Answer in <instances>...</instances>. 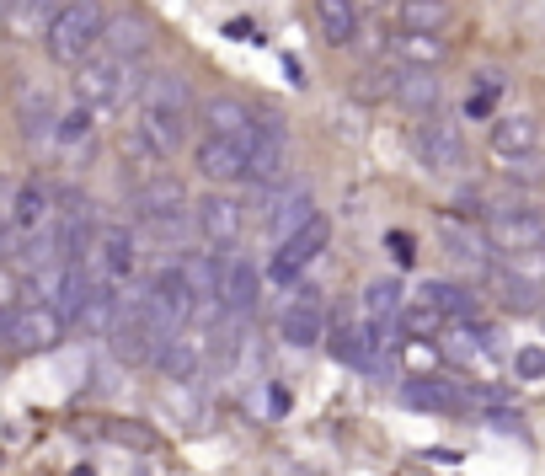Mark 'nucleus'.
Listing matches in <instances>:
<instances>
[{
	"instance_id": "1",
	"label": "nucleus",
	"mask_w": 545,
	"mask_h": 476,
	"mask_svg": "<svg viewBox=\"0 0 545 476\" xmlns=\"http://www.w3.org/2000/svg\"><path fill=\"white\" fill-rule=\"evenodd\" d=\"M193 124V91L177 70H145V81L134 91V118L123 134V156H134L145 172H161V161H171L188 145Z\"/></svg>"
},
{
	"instance_id": "2",
	"label": "nucleus",
	"mask_w": 545,
	"mask_h": 476,
	"mask_svg": "<svg viewBox=\"0 0 545 476\" xmlns=\"http://www.w3.org/2000/svg\"><path fill=\"white\" fill-rule=\"evenodd\" d=\"M134 220L161 241H177L182 230L193 225V198L171 172H150L145 182H134V198H129Z\"/></svg>"
},
{
	"instance_id": "3",
	"label": "nucleus",
	"mask_w": 545,
	"mask_h": 476,
	"mask_svg": "<svg viewBox=\"0 0 545 476\" xmlns=\"http://www.w3.org/2000/svg\"><path fill=\"white\" fill-rule=\"evenodd\" d=\"M102 27H107L102 0H65V6L54 11V22H49V33H43V43H49V54L59 59V65H81L86 54H97Z\"/></svg>"
},
{
	"instance_id": "4",
	"label": "nucleus",
	"mask_w": 545,
	"mask_h": 476,
	"mask_svg": "<svg viewBox=\"0 0 545 476\" xmlns=\"http://www.w3.org/2000/svg\"><path fill=\"white\" fill-rule=\"evenodd\" d=\"M166 337H171V332L155 327V321L145 316V305H139L134 295H123L113 327H107V343H113V359H118V364H134V370H145V364H161Z\"/></svg>"
},
{
	"instance_id": "5",
	"label": "nucleus",
	"mask_w": 545,
	"mask_h": 476,
	"mask_svg": "<svg viewBox=\"0 0 545 476\" xmlns=\"http://www.w3.org/2000/svg\"><path fill=\"white\" fill-rule=\"evenodd\" d=\"M70 321L54 311V305H17L11 316H0V348L11 353H49L59 348V337H65Z\"/></svg>"
},
{
	"instance_id": "6",
	"label": "nucleus",
	"mask_w": 545,
	"mask_h": 476,
	"mask_svg": "<svg viewBox=\"0 0 545 476\" xmlns=\"http://www.w3.org/2000/svg\"><path fill=\"white\" fill-rule=\"evenodd\" d=\"M326 241H332V220H326V214H310V220L294 230V236L278 241V252H273V263H268V273H262V279L278 284V289H289V284L326 252Z\"/></svg>"
},
{
	"instance_id": "7",
	"label": "nucleus",
	"mask_w": 545,
	"mask_h": 476,
	"mask_svg": "<svg viewBox=\"0 0 545 476\" xmlns=\"http://www.w3.org/2000/svg\"><path fill=\"white\" fill-rule=\"evenodd\" d=\"M241 182L257 193H273L289 182V134H284V124H273V113H257V145L246 156Z\"/></svg>"
},
{
	"instance_id": "8",
	"label": "nucleus",
	"mask_w": 545,
	"mask_h": 476,
	"mask_svg": "<svg viewBox=\"0 0 545 476\" xmlns=\"http://www.w3.org/2000/svg\"><path fill=\"white\" fill-rule=\"evenodd\" d=\"M481 236H487L492 252L519 257V252H529V247H540V241H545V214L529 209V204L487 209V214H481Z\"/></svg>"
},
{
	"instance_id": "9",
	"label": "nucleus",
	"mask_w": 545,
	"mask_h": 476,
	"mask_svg": "<svg viewBox=\"0 0 545 476\" xmlns=\"http://www.w3.org/2000/svg\"><path fill=\"white\" fill-rule=\"evenodd\" d=\"M289 289H294V295H289L284 311H278V337H284L289 348H321L326 343V327H332L321 289L305 284V279H294Z\"/></svg>"
},
{
	"instance_id": "10",
	"label": "nucleus",
	"mask_w": 545,
	"mask_h": 476,
	"mask_svg": "<svg viewBox=\"0 0 545 476\" xmlns=\"http://www.w3.org/2000/svg\"><path fill=\"white\" fill-rule=\"evenodd\" d=\"M246 204L236 193H204V198H193V230H198V241H209L214 252H225V247H236V241L246 236Z\"/></svg>"
},
{
	"instance_id": "11",
	"label": "nucleus",
	"mask_w": 545,
	"mask_h": 476,
	"mask_svg": "<svg viewBox=\"0 0 545 476\" xmlns=\"http://www.w3.org/2000/svg\"><path fill=\"white\" fill-rule=\"evenodd\" d=\"M412 150L428 172H460L465 166V134L455 118H439V113H423L412 124Z\"/></svg>"
},
{
	"instance_id": "12",
	"label": "nucleus",
	"mask_w": 545,
	"mask_h": 476,
	"mask_svg": "<svg viewBox=\"0 0 545 476\" xmlns=\"http://www.w3.org/2000/svg\"><path fill=\"white\" fill-rule=\"evenodd\" d=\"M380 337L385 327H375V321H332L326 327V353L348 370H380Z\"/></svg>"
},
{
	"instance_id": "13",
	"label": "nucleus",
	"mask_w": 545,
	"mask_h": 476,
	"mask_svg": "<svg viewBox=\"0 0 545 476\" xmlns=\"http://www.w3.org/2000/svg\"><path fill=\"white\" fill-rule=\"evenodd\" d=\"M257 140H241V134H204L193 150V166L204 182H241L246 156H252Z\"/></svg>"
},
{
	"instance_id": "14",
	"label": "nucleus",
	"mask_w": 545,
	"mask_h": 476,
	"mask_svg": "<svg viewBox=\"0 0 545 476\" xmlns=\"http://www.w3.org/2000/svg\"><path fill=\"white\" fill-rule=\"evenodd\" d=\"M401 402L412 412H433V418H455V412L471 407V391L455 386V380L444 375H412L407 386H401Z\"/></svg>"
},
{
	"instance_id": "15",
	"label": "nucleus",
	"mask_w": 545,
	"mask_h": 476,
	"mask_svg": "<svg viewBox=\"0 0 545 476\" xmlns=\"http://www.w3.org/2000/svg\"><path fill=\"white\" fill-rule=\"evenodd\" d=\"M540 150V118L535 113H503L492 118V156L497 161H529Z\"/></svg>"
},
{
	"instance_id": "16",
	"label": "nucleus",
	"mask_w": 545,
	"mask_h": 476,
	"mask_svg": "<svg viewBox=\"0 0 545 476\" xmlns=\"http://www.w3.org/2000/svg\"><path fill=\"white\" fill-rule=\"evenodd\" d=\"M310 214H316V198H310V188H273V198L262 204V230H268L273 241H284V236H294Z\"/></svg>"
},
{
	"instance_id": "17",
	"label": "nucleus",
	"mask_w": 545,
	"mask_h": 476,
	"mask_svg": "<svg viewBox=\"0 0 545 476\" xmlns=\"http://www.w3.org/2000/svg\"><path fill=\"white\" fill-rule=\"evenodd\" d=\"M91 252H97V273H107V279L129 284L134 268H139V247L129 236V225H102L97 241H91Z\"/></svg>"
},
{
	"instance_id": "18",
	"label": "nucleus",
	"mask_w": 545,
	"mask_h": 476,
	"mask_svg": "<svg viewBox=\"0 0 545 476\" xmlns=\"http://www.w3.org/2000/svg\"><path fill=\"white\" fill-rule=\"evenodd\" d=\"M262 273H257V263L252 257H225V273H220V305H225V316H246L257 305V295H262Z\"/></svg>"
},
{
	"instance_id": "19",
	"label": "nucleus",
	"mask_w": 545,
	"mask_h": 476,
	"mask_svg": "<svg viewBox=\"0 0 545 476\" xmlns=\"http://www.w3.org/2000/svg\"><path fill=\"white\" fill-rule=\"evenodd\" d=\"M481 273H487V289H492V300L503 305V311H513V316L540 311V284L524 279V273L513 268V263H487Z\"/></svg>"
},
{
	"instance_id": "20",
	"label": "nucleus",
	"mask_w": 545,
	"mask_h": 476,
	"mask_svg": "<svg viewBox=\"0 0 545 476\" xmlns=\"http://www.w3.org/2000/svg\"><path fill=\"white\" fill-rule=\"evenodd\" d=\"M118 305H123V284L107 279V273H91V289H86V305H81V316H75V327L91 332V337H107Z\"/></svg>"
},
{
	"instance_id": "21",
	"label": "nucleus",
	"mask_w": 545,
	"mask_h": 476,
	"mask_svg": "<svg viewBox=\"0 0 545 476\" xmlns=\"http://www.w3.org/2000/svg\"><path fill=\"white\" fill-rule=\"evenodd\" d=\"M49 214H54V193L43 188L38 177L17 182V193H11V230H17V236H38V230L49 225Z\"/></svg>"
},
{
	"instance_id": "22",
	"label": "nucleus",
	"mask_w": 545,
	"mask_h": 476,
	"mask_svg": "<svg viewBox=\"0 0 545 476\" xmlns=\"http://www.w3.org/2000/svg\"><path fill=\"white\" fill-rule=\"evenodd\" d=\"M391 59L396 65H412V70H439L449 59V38L444 33H412V27H401L391 38Z\"/></svg>"
},
{
	"instance_id": "23",
	"label": "nucleus",
	"mask_w": 545,
	"mask_h": 476,
	"mask_svg": "<svg viewBox=\"0 0 545 476\" xmlns=\"http://www.w3.org/2000/svg\"><path fill=\"white\" fill-rule=\"evenodd\" d=\"M65 6V0H11L6 6V17H0V27H6V38H43L49 33V22H54V11Z\"/></svg>"
},
{
	"instance_id": "24",
	"label": "nucleus",
	"mask_w": 545,
	"mask_h": 476,
	"mask_svg": "<svg viewBox=\"0 0 545 476\" xmlns=\"http://www.w3.org/2000/svg\"><path fill=\"white\" fill-rule=\"evenodd\" d=\"M391 97L407 107V113H433L439 107V75L433 70H412V65H396V81H391Z\"/></svg>"
},
{
	"instance_id": "25",
	"label": "nucleus",
	"mask_w": 545,
	"mask_h": 476,
	"mask_svg": "<svg viewBox=\"0 0 545 476\" xmlns=\"http://www.w3.org/2000/svg\"><path fill=\"white\" fill-rule=\"evenodd\" d=\"M358 22H364V11H358L353 0H316V33H321V43H332V49H348L358 38Z\"/></svg>"
},
{
	"instance_id": "26",
	"label": "nucleus",
	"mask_w": 545,
	"mask_h": 476,
	"mask_svg": "<svg viewBox=\"0 0 545 476\" xmlns=\"http://www.w3.org/2000/svg\"><path fill=\"white\" fill-rule=\"evenodd\" d=\"M417 300H428L444 321H476L481 316V295H476V289H460V284H444V279L423 284V289H417Z\"/></svg>"
},
{
	"instance_id": "27",
	"label": "nucleus",
	"mask_w": 545,
	"mask_h": 476,
	"mask_svg": "<svg viewBox=\"0 0 545 476\" xmlns=\"http://www.w3.org/2000/svg\"><path fill=\"white\" fill-rule=\"evenodd\" d=\"M97 49L113 54V59H145V49H150V22H139V17H107Z\"/></svg>"
},
{
	"instance_id": "28",
	"label": "nucleus",
	"mask_w": 545,
	"mask_h": 476,
	"mask_svg": "<svg viewBox=\"0 0 545 476\" xmlns=\"http://www.w3.org/2000/svg\"><path fill=\"white\" fill-rule=\"evenodd\" d=\"M17 118H22L27 140H49V134L59 129V113H54V97H49V86L27 81V86H22V97H17Z\"/></svg>"
},
{
	"instance_id": "29",
	"label": "nucleus",
	"mask_w": 545,
	"mask_h": 476,
	"mask_svg": "<svg viewBox=\"0 0 545 476\" xmlns=\"http://www.w3.org/2000/svg\"><path fill=\"white\" fill-rule=\"evenodd\" d=\"M198 113H204L209 134H241V140H257V113L246 102H236V97H209Z\"/></svg>"
},
{
	"instance_id": "30",
	"label": "nucleus",
	"mask_w": 545,
	"mask_h": 476,
	"mask_svg": "<svg viewBox=\"0 0 545 476\" xmlns=\"http://www.w3.org/2000/svg\"><path fill=\"white\" fill-rule=\"evenodd\" d=\"M439 236H444V252L455 257V263H465V268H487L492 263V247H487V236H481V230L460 225V220H444Z\"/></svg>"
},
{
	"instance_id": "31",
	"label": "nucleus",
	"mask_w": 545,
	"mask_h": 476,
	"mask_svg": "<svg viewBox=\"0 0 545 476\" xmlns=\"http://www.w3.org/2000/svg\"><path fill=\"white\" fill-rule=\"evenodd\" d=\"M401 305H407V289L401 279H375L364 289V321H375V327H396Z\"/></svg>"
},
{
	"instance_id": "32",
	"label": "nucleus",
	"mask_w": 545,
	"mask_h": 476,
	"mask_svg": "<svg viewBox=\"0 0 545 476\" xmlns=\"http://www.w3.org/2000/svg\"><path fill=\"white\" fill-rule=\"evenodd\" d=\"M396 22L412 33H444L455 11H449V0H396Z\"/></svg>"
},
{
	"instance_id": "33",
	"label": "nucleus",
	"mask_w": 545,
	"mask_h": 476,
	"mask_svg": "<svg viewBox=\"0 0 545 476\" xmlns=\"http://www.w3.org/2000/svg\"><path fill=\"white\" fill-rule=\"evenodd\" d=\"M396 327H401V337H439L444 316L433 311L428 300H407V305H401V316H396Z\"/></svg>"
},
{
	"instance_id": "34",
	"label": "nucleus",
	"mask_w": 545,
	"mask_h": 476,
	"mask_svg": "<svg viewBox=\"0 0 545 476\" xmlns=\"http://www.w3.org/2000/svg\"><path fill=\"white\" fill-rule=\"evenodd\" d=\"M17 305H27V273L0 257V316H11Z\"/></svg>"
},
{
	"instance_id": "35",
	"label": "nucleus",
	"mask_w": 545,
	"mask_h": 476,
	"mask_svg": "<svg viewBox=\"0 0 545 476\" xmlns=\"http://www.w3.org/2000/svg\"><path fill=\"white\" fill-rule=\"evenodd\" d=\"M91 124H97V107H86V102H75L70 113H59V129H54V140H81V134H91Z\"/></svg>"
},
{
	"instance_id": "36",
	"label": "nucleus",
	"mask_w": 545,
	"mask_h": 476,
	"mask_svg": "<svg viewBox=\"0 0 545 476\" xmlns=\"http://www.w3.org/2000/svg\"><path fill=\"white\" fill-rule=\"evenodd\" d=\"M439 364V348H433V337H407V370L412 375H423Z\"/></svg>"
},
{
	"instance_id": "37",
	"label": "nucleus",
	"mask_w": 545,
	"mask_h": 476,
	"mask_svg": "<svg viewBox=\"0 0 545 476\" xmlns=\"http://www.w3.org/2000/svg\"><path fill=\"white\" fill-rule=\"evenodd\" d=\"M107 439L134 444V450H155V434L150 428H139V423H107Z\"/></svg>"
},
{
	"instance_id": "38",
	"label": "nucleus",
	"mask_w": 545,
	"mask_h": 476,
	"mask_svg": "<svg viewBox=\"0 0 545 476\" xmlns=\"http://www.w3.org/2000/svg\"><path fill=\"white\" fill-rule=\"evenodd\" d=\"M513 375L519 380H545V348H519L513 353Z\"/></svg>"
},
{
	"instance_id": "39",
	"label": "nucleus",
	"mask_w": 545,
	"mask_h": 476,
	"mask_svg": "<svg viewBox=\"0 0 545 476\" xmlns=\"http://www.w3.org/2000/svg\"><path fill=\"white\" fill-rule=\"evenodd\" d=\"M385 247H391V257H396L401 268H412V263H417V241L407 236V230H391V236H385Z\"/></svg>"
},
{
	"instance_id": "40",
	"label": "nucleus",
	"mask_w": 545,
	"mask_h": 476,
	"mask_svg": "<svg viewBox=\"0 0 545 476\" xmlns=\"http://www.w3.org/2000/svg\"><path fill=\"white\" fill-rule=\"evenodd\" d=\"M11 193H17V182L0 177V225H11Z\"/></svg>"
},
{
	"instance_id": "41",
	"label": "nucleus",
	"mask_w": 545,
	"mask_h": 476,
	"mask_svg": "<svg viewBox=\"0 0 545 476\" xmlns=\"http://www.w3.org/2000/svg\"><path fill=\"white\" fill-rule=\"evenodd\" d=\"M225 33H230V38H241V43H252V38H257V33H252V22H230Z\"/></svg>"
},
{
	"instance_id": "42",
	"label": "nucleus",
	"mask_w": 545,
	"mask_h": 476,
	"mask_svg": "<svg viewBox=\"0 0 545 476\" xmlns=\"http://www.w3.org/2000/svg\"><path fill=\"white\" fill-rule=\"evenodd\" d=\"M358 11H364V17H375V11H385V6H396V0H353Z\"/></svg>"
},
{
	"instance_id": "43",
	"label": "nucleus",
	"mask_w": 545,
	"mask_h": 476,
	"mask_svg": "<svg viewBox=\"0 0 545 476\" xmlns=\"http://www.w3.org/2000/svg\"><path fill=\"white\" fill-rule=\"evenodd\" d=\"M284 70H289L294 86H305V65H300V59H284Z\"/></svg>"
},
{
	"instance_id": "44",
	"label": "nucleus",
	"mask_w": 545,
	"mask_h": 476,
	"mask_svg": "<svg viewBox=\"0 0 545 476\" xmlns=\"http://www.w3.org/2000/svg\"><path fill=\"white\" fill-rule=\"evenodd\" d=\"M268 407H273V412H289V396H284V391L273 386V391H268Z\"/></svg>"
},
{
	"instance_id": "45",
	"label": "nucleus",
	"mask_w": 545,
	"mask_h": 476,
	"mask_svg": "<svg viewBox=\"0 0 545 476\" xmlns=\"http://www.w3.org/2000/svg\"><path fill=\"white\" fill-rule=\"evenodd\" d=\"M540 321H545V300H540Z\"/></svg>"
}]
</instances>
